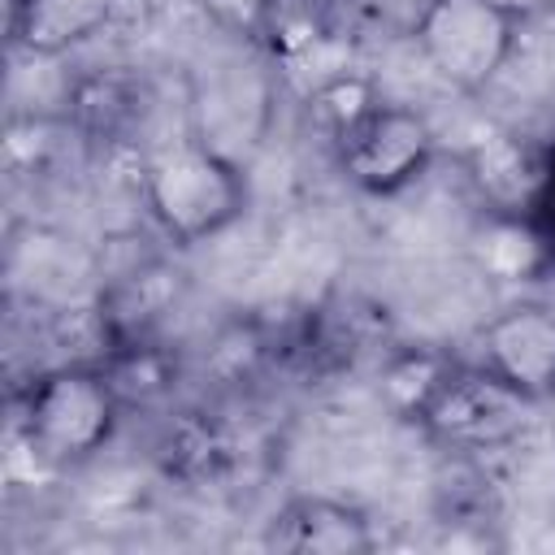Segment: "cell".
<instances>
[{"mask_svg":"<svg viewBox=\"0 0 555 555\" xmlns=\"http://www.w3.org/2000/svg\"><path fill=\"white\" fill-rule=\"evenodd\" d=\"M143 199L173 243L195 247L247 212V178L221 147L182 139L147 160Z\"/></svg>","mask_w":555,"mask_h":555,"instance_id":"1","label":"cell"},{"mask_svg":"<svg viewBox=\"0 0 555 555\" xmlns=\"http://www.w3.org/2000/svg\"><path fill=\"white\" fill-rule=\"evenodd\" d=\"M121 408L104 364H61L26 386L22 438L43 464H82L117 434Z\"/></svg>","mask_w":555,"mask_h":555,"instance_id":"2","label":"cell"},{"mask_svg":"<svg viewBox=\"0 0 555 555\" xmlns=\"http://www.w3.org/2000/svg\"><path fill=\"white\" fill-rule=\"evenodd\" d=\"M533 399L520 395L512 382L490 373L486 364H455L438 377L421 412L412 416L434 442L447 451H499L516 442L533 421Z\"/></svg>","mask_w":555,"mask_h":555,"instance_id":"3","label":"cell"},{"mask_svg":"<svg viewBox=\"0 0 555 555\" xmlns=\"http://www.w3.org/2000/svg\"><path fill=\"white\" fill-rule=\"evenodd\" d=\"M516 26L520 22L490 0H425L412 39L442 82L455 91H481L507 65Z\"/></svg>","mask_w":555,"mask_h":555,"instance_id":"4","label":"cell"},{"mask_svg":"<svg viewBox=\"0 0 555 555\" xmlns=\"http://www.w3.org/2000/svg\"><path fill=\"white\" fill-rule=\"evenodd\" d=\"M330 143H334L338 173L373 199H390L408 191L416 178H425L438 152V134L429 117L386 100H377L360 121H351Z\"/></svg>","mask_w":555,"mask_h":555,"instance_id":"5","label":"cell"},{"mask_svg":"<svg viewBox=\"0 0 555 555\" xmlns=\"http://www.w3.org/2000/svg\"><path fill=\"white\" fill-rule=\"evenodd\" d=\"M468 182L503 221H529L555 186V156L525 130H494L468 147Z\"/></svg>","mask_w":555,"mask_h":555,"instance_id":"6","label":"cell"},{"mask_svg":"<svg viewBox=\"0 0 555 555\" xmlns=\"http://www.w3.org/2000/svg\"><path fill=\"white\" fill-rule=\"evenodd\" d=\"M481 364L533 403L555 395V308L520 299L481 325Z\"/></svg>","mask_w":555,"mask_h":555,"instance_id":"7","label":"cell"},{"mask_svg":"<svg viewBox=\"0 0 555 555\" xmlns=\"http://www.w3.org/2000/svg\"><path fill=\"white\" fill-rule=\"evenodd\" d=\"M264 546L282 555H369L377 533L356 503L330 494H291L269 516Z\"/></svg>","mask_w":555,"mask_h":555,"instance_id":"8","label":"cell"},{"mask_svg":"<svg viewBox=\"0 0 555 555\" xmlns=\"http://www.w3.org/2000/svg\"><path fill=\"white\" fill-rule=\"evenodd\" d=\"M113 0H9V39L30 56H61L91 39Z\"/></svg>","mask_w":555,"mask_h":555,"instance_id":"9","label":"cell"},{"mask_svg":"<svg viewBox=\"0 0 555 555\" xmlns=\"http://www.w3.org/2000/svg\"><path fill=\"white\" fill-rule=\"evenodd\" d=\"M451 369V360L434 356V351H395L382 364V395L390 399V408H399L403 416H416L421 403L429 399V390L438 386V377Z\"/></svg>","mask_w":555,"mask_h":555,"instance_id":"10","label":"cell"},{"mask_svg":"<svg viewBox=\"0 0 555 555\" xmlns=\"http://www.w3.org/2000/svg\"><path fill=\"white\" fill-rule=\"evenodd\" d=\"M308 104H312V117H317V121L325 126V134L334 139V134H343L351 121H360V117L377 104V95H373V82H369V78L330 74V78H321V82L312 87Z\"/></svg>","mask_w":555,"mask_h":555,"instance_id":"11","label":"cell"},{"mask_svg":"<svg viewBox=\"0 0 555 555\" xmlns=\"http://www.w3.org/2000/svg\"><path fill=\"white\" fill-rule=\"evenodd\" d=\"M199 9H204L208 22L221 26L225 35L264 39V30H269V22L278 17L282 0H199Z\"/></svg>","mask_w":555,"mask_h":555,"instance_id":"12","label":"cell"},{"mask_svg":"<svg viewBox=\"0 0 555 555\" xmlns=\"http://www.w3.org/2000/svg\"><path fill=\"white\" fill-rule=\"evenodd\" d=\"M490 4H499L507 17H516V22H525V17H533V13H542L546 4H555V0H490Z\"/></svg>","mask_w":555,"mask_h":555,"instance_id":"13","label":"cell"}]
</instances>
